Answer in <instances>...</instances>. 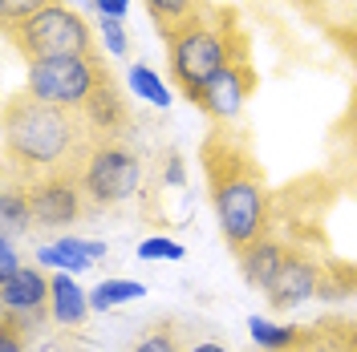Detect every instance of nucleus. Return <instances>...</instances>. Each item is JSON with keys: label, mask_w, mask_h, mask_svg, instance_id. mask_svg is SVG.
Listing matches in <instances>:
<instances>
[{"label": "nucleus", "mask_w": 357, "mask_h": 352, "mask_svg": "<svg viewBox=\"0 0 357 352\" xmlns=\"http://www.w3.org/2000/svg\"><path fill=\"white\" fill-rule=\"evenodd\" d=\"M93 138L82 113L13 93L4 102V182L33 186L49 175L82 170Z\"/></svg>", "instance_id": "1"}, {"label": "nucleus", "mask_w": 357, "mask_h": 352, "mask_svg": "<svg viewBox=\"0 0 357 352\" xmlns=\"http://www.w3.org/2000/svg\"><path fill=\"white\" fill-rule=\"evenodd\" d=\"M199 158L223 243L240 255L252 243L272 235V191L244 138L227 134V126H215L207 134Z\"/></svg>", "instance_id": "2"}, {"label": "nucleus", "mask_w": 357, "mask_h": 352, "mask_svg": "<svg viewBox=\"0 0 357 352\" xmlns=\"http://www.w3.org/2000/svg\"><path fill=\"white\" fill-rule=\"evenodd\" d=\"M167 37V65H171V77H175L178 93L187 102H195L207 81L223 73L240 53L248 49V37L236 29V21L220 13L215 4L203 8L199 17H191L187 24H178Z\"/></svg>", "instance_id": "3"}, {"label": "nucleus", "mask_w": 357, "mask_h": 352, "mask_svg": "<svg viewBox=\"0 0 357 352\" xmlns=\"http://www.w3.org/2000/svg\"><path fill=\"white\" fill-rule=\"evenodd\" d=\"M8 45L24 61H53V57H89L93 53V29L73 4H49L37 17L8 24Z\"/></svg>", "instance_id": "4"}, {"label": "nucleus", "mask_w": 357, "mask_h": 352, "mask_svg": "<svg viewBox=\"0 0 357 352\" xmlns=\"http://www.w3.org/2000/svg\"><path fill=\"white\" fill-rule=\"evenodd\" d=\"M110 69L106 61H98V53L89 57H53V61H29L24 69V93L33 102L57 106V110L82 113L89 106V97L98 93L102 77Z\"/></svg>", "instance_id": "5"}, {"label": "nucleus", "mask_w": 357, "mask_h": 352, "mask_svg": "<svg viewBox=\"0 0 357 352\" xmlns=\"http://www.w3.org/2000/svg\"><path fill=\"white\" fill-rule=\"evenodd\" d=\"M142 186V158L126 142H98L82 162V191L89 211H110L130 202Z\"/></svg>", "instance_id": "6"}, {"label": "nucleus", "mask_w": 357, "mask_h": 352, "mask_svg": "<svg viewBox=\"0 0 357 352\" xmlns=\"http://www.w3.org/2000/svg\"><path fill=\"white\" fill-rule=\"evenodd\" d=\"M29 202H33V223L37 231H66L86 215V191H82V170H66V175H49L29 186Z\"/></svg>", "instance_id": "7"}, {"label": "nucleus", "mask_w": 357, "mask_h": 352, "mask_svg": "<svg viewBox=\"0 0 357 352\" xmlns=\"http://www.w3.org/2000/svg\"><path fill=\"white\" fill-rule=\"evenodd\" d=\"M0 316L17 320L29 336L45 328V320H53V287L37 264H24L13 280L0 284Z\"/></svg>", "instance_id": "8"}, {"label": "nucleus", "mask_w": 357, "mask_h": 352, "mask_svg": "<svg viewBox=\"0 0 357 352\" xmlns=\"http://www.w3.org/2000/svg\"><path fill=\"white\" fill-rule=\"evenodd\" d=\"M252 93H256V69H252L248 49H244V53L223 69V73H215V77L207 81V89L195 97V106H199L211 122L227 126V122H236V118L244 113V106H248Z\"/></svg>", "instance_id": "9"}, {"label": "nucleus", "mask_w": 357, "mask_h": 352, "mask_svg": "<svg viewBox=\"0 0 357 352\" xmlns=\"http://www.w3.org/2000/svg\"><path fill=\"white\" fill-rule=\"evenodd\" d=\"M325 291V267L317 264L312 255H301V251H292L284 271H280V280L276 287L268 291V304L272 312H296L301 304H309Z\"/></svg>", "instance_id": "10"}, {"label": "nucleus", "mask_w": 357, "mask_h": 352, "mask_svg": "<svg viewBox=\"0 0 357 352\" xmlns=\"http://www.w3.org/2000/svg\"><path fill=\"white\" fill-rule=\"evenodd\" d=\"M82 118H86V126H89L93 146L98 142H122V130L130 126V110H126V97H122L118 81H114V73L102 77V86L89 97V106L82 110Z\"/></svg>", "instance_id": "11"}, {"label": "nucleus", "mask_w": 357, "mask_h": 352, "mask_svg": "<svg viewBox=\"0 0 357 352\" xmlns=\"http://www.w3.org/2000/svg\"><path fill=\"white\" fill-rule=\"evenodd\" d=\"M106 239H82V235H61L53 243H41L37 247V264L53 267V271H69V275H82L93 264L106 259Z\"/></svg>", "instance_id": "12"}, {"label": "nucleus", "mask_w": 357, "mask_h": 352, "mask_svg": "<svg viewBox=\"0 0 357 352\" xmlns=\"http://www.w3.org/2000/svg\"><path fill=\"white\" fill-rule=\"evenodd\" d=\"M289 247L276 239V235H264L260 243H252L248 251H240V271H244L248 287H256V291H272L276 280H280V271L289 264Z\"/></svg>", "instance_id": "13"}, {"label": "nucleus", "mask_w": 357, "mask_h": 352, "mask_svg": "<svg viewBox=\"0 0 357 352\" xmlns=\"http://www.w3.org/2000/svg\"><path fill=\"white\" fill-rule=\"evenodd\" d=\"M49 287H53V324H61V328H82L93 308H89V291L77 284V275L53 271V275H49Z\"/></svg>", "instance_id": "14"}, {"label": "nucleus", "mask_w": 357, "mask_h": 352, "mask_svg": "<svg viewBox=\"0 0 357 352\" xmlns=\"http://www.w3.org/2000/svg\"><path fill=\"white\" fill-rule=\"evenodd\" d=\"M248 336H252L256 352H292L309 340V328L280 324V320H268V316H252L248 320Z\"/></svg>", "instance_id": "15"}, {"label": "nucleus", "mask_w": 357, "mask_h": 352, "mask_svg": "<svg viewBox=\"0 0 357 352\" xmlns=\"http://www.w3.org/2000/svg\"><path fill=\"white\" fill-rule=\"evenodd\" d=\"M126 93H134L138 102H146V106H155V110H171V102H175L171 86H167L151 65H142V61H134V65L126 69Z\"/></svg>", "instance_id": "16"}, {"label": "nucleus", "mask_w": 357, "mask_h": 352, "mask_svg": "<svg viewBox=\"0 0 357 352\" xmlns=\"http://www.w3.org/2000/svg\"><path fill=\"white\" fill-rule=\"evenodd\" d=\"M142 296H146V284H142V280L110 275V280L93 284V291H89V308L93 312H114L118 304H130V300H142Z\"/></svg>", "instance_id": "17"}, {"label": "nucleus", "mask_w": 357, "mask_h": 352, "mask_svg": "<svg viewBox=\"0 0 357 352\" xmlns=\"http://www.w3.org/2000/svg\"><path fill=\"white\" fill-rule=\"evenodd\" d=\"M0 231H33V202H29V186H17V182H4L0 191Z\"/></svg>", "instance_id": "18"}, {"label": "nucleus", "mask_w": 357, "mask_h": 352, "mask_svg": "<svg viewBox=\"0 0 357 352\" xmlns=\"http://www.w3.org/2000/svg\"><path fill=\"white\" fill-rule=\"evenodd\" d=\"M142 4H146V13L155 17L162 33H171L178 24H187L191 17H199L203 8H211L207 0H142Z\"/></svg>", "instance_id": "19"}, {"label": "nucleus", "mask_w": 357, "mask_h": 352, "mask_svg": "<svg viewBox=\"0 0 357 352\" xmlns=\"http://www.w3.org/2000/svg\"><path fill=\"white\" fill-rule=\"evenodd\" d=\"M138 259H146V264H178L183 255H187V247L178 239H171V235H151V239H142L138 243V251H134Z\"/></svg>", "instance_id": "20"}, {"label": "nucleus", "mask_w": 357, "mask_h": 352, "mask_svg": "<svg viewBox=\"0 0 357 352\" xmlns=\"http://www.w3.org/2000/svg\"><path fill=\"white\" fill-rule=\"evenodd\" d=\"M130 352H187V349H183V340H178V332L171 324H151L130 344Z\"/></svg>", "instance_id": "21"}, {"label": "nucleus", "mask_w": 357, "mask_h": 352, "mask_svg": "<svg viewBox=\"0 0 357 352\" xmlns=\"http://www.w3.org/2000/svg\"><path fill=\"white\" fill-rule=\"evenodd\" d=\"M98 41L110 53L114 61H126L130 57V37H126V21H114V17H98Z\"/></svg>", "instance_id": "22"}, {"label": "nucleus", "mask_w": 357, "mask_h": 352, "mask_svg": "<svg viewBox=\"0 0 357 352\" xmlns=\"http://www.w3.org/2000/svg\"><path fill=\"white\" fill-rule=\"evenodd\" d=\"M49 4H57V0H0V17H4V29H8V24L29 21V17H37V13H41V8H49Z\"/></svg>", "instance_id": "23"}, {"label": "nucleus", "mask_w": 357, "mask_h": 352, "mask_svg": "<svg viewBox=\"0 0 357 352\" xmlns=\"http://www.w3.org/2000/svg\"><path fill=\"white\" fill-rule=\"evenodd\" d=\"M21 267L24 264H21V255H17V239H13V231H0V284L13 280Z\"/></svg>", "instance_id": "24"}, {"label": "nucleus", "mask_w": 357, "mask_h": 352, "mask_svg": "<svg viewBox=\"0 0 357 352\" xmlns=\"http://www.w3.org/2000/svg\"><path fill=\"white\" fill-rule=\"evenodd\" d=\"M0 352H29V332L8 316H0Z\"/></svg>", "instance_id": "25"}, {"label": "nucleus", "mask_w": 357, "mask_h": 352, "mask_svg": "<svg viewBox=\"0 0 357 352\" xmlns=\"http://www.w3.org/2000/svg\"><path fill=\"white\" fill-rule=\"evenodd\" d=\"M292 352H341V344H337V336L329 332V324H317V328H309V340Z\"/></svg>", "instance_id": "26"}, {"label": "nucleus", "mask_w": 357, "mask_h": 352, "mask_svg": "<svg viewBox=\"0 0 357 352\" xmlns=\"http://www.w3.org/2000/svg\"><path fill=\"white\" fill-rule=\"evenodd\" d=\"M89 4L98 17H114V21H126V13H130V0H89Z\"/></svg>", "instance_id": "27"}, {"label": "nucleus", "mask_w": 357, "mask_h": 352, "mask_svg": "<svg viewBox=\"0 0 357 352\" xmlns=\"http://www.w3.org/2000/svg\"><path fill=\"white\" fill-rule=\"evenodd\" d=\"M329 332L337 336L341 352H357V324H329Z\"/></svg>", "instance_id": "28"}, {"label": "nucleus", "mask_w": 357, "mask_h": 352, "mask_svg": "<svg viewBox=\"0 0 357 352\" xmlns=\"http://www.w3.org/2000/svg\"><path fill=\"white\" fill-rule=\"evenodd\" d=\"M162 182H167V186H183V182H187V175H183V158H178V154H167Z\"/></svg>", "instance_id": "29"}, {"label": "nucleus", "mask_w": 357, "mask_h": 352, "mask_svg": "<svg viewBox=\"0 0 357 352\" xmlns=\"http://www.w3.org/2000/svg\"><path fill=\"white\" fill-rule=\"evenodd\" d=\"M187 352H231V349H227L223 340H195Z\"/></svg>", "instance_id": "30"}, {"label": "nucleus", "mask_w": 357, "mask_h": 352, "mask_svg": "<svg viewBox=\"0 0 357 352\" xmlns=\"http://www.w3.org/2000/svg\"><path fill=\"white\" fill-rule=\"evenodd\" d=\"M69 4H89V0H69Z\"/></svg>", "instance_id": "31"}, {"label": "nucleus", "mask_w": 357, "mask_h": 352, "mask_svg": "<svg viewBox=\"0 0 357 352\" xmlns=\"http://www.w3.org/2000/svg\"><path fill=\"white\" fill-rule=\"evenodd\" d=\"M354 284H357V267H354Z\"/></svg>", "instance_id": "32"}]
</instances>
